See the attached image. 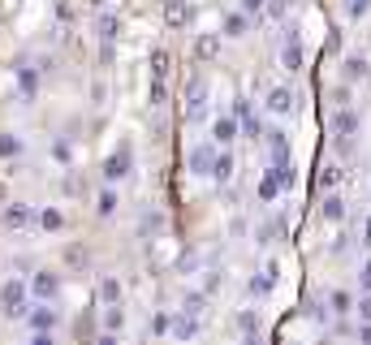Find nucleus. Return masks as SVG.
Masks as SVG:
<instances>
[{"label":"nucleus","instance_id":"obj_1","mask_svg":"<svg viewBox=\"0 0 371 345\" xmlns=\"http://www.w3.org/2000/svg\"><path fill=\"white\" fill-rule=\"evenodd\" d=\"M207 117V78L190 74L186 82V121H203Z\"/></svg>","mask_w":371,"mask_h":345},{"label":"nucleus","instance_id":"obj_2","mask_svg":"<svg viewBox=\"0 0 371 345\" xmlns=\"http://www.w3.org/2000/svg\"><path fill=\"white\" fill-rule=\"evenodd\" d=\"M0 311H5L9 320H22L26 315V281L13 276V281L0 285Z\"/></svg>","mask_w":371,"mask_h":345},{"label":"nucleus","instance_id":"obj_3","mask_svg":"<svg viewBox=\"0 0 371 345\" xmlns=\"http://www.w3.org/2000/svg\"><path fill=\"white\" fill-rule=\"evenodd\" d=\"M56 289H61L56 272H35V276H30V285H26V293H35L39 302H52V298H56Z\"/></svg>","mask_w":371,"mask_h":345},{"label":"nucleus","instance_id":"obj_4","mask_svg":"<svg viewBox=\"0 0 371 345\" xmlns=\"http://www.w3.org/2000/svg\"><path fill=\"white\" fill-rule=\"evenodd\" d=\"M26 320H30V328H35V333H52V328L61 324V315H56L52 302H39L35 311H26Z\"/></svg>","mask_w":371,"mask_h":345},{"label":"nucleus","instance_id":"obj_5","mask_svg":"<svg viewBox=\"0 0 371 345\" xmlns=\"http://www.w3.org/2000/svg\"><path fill=\"white\" fill-rule=\"evenodd\" d=\"M125 173H130V147H121L117 156H108V160H104V182H108V186H112V182H121Z\"/></svg>","mask_w":371,"mask_h":345},{"label":"nucleus","instance_id":"obj_6","mask_svg":"<svg viewBox=\"0 0 371 345\" xmlns=\"http://www.w3.org/2000/svg\"><path fill=\"white\" fill-rule=\"evenodd\" d=\"M212 160H216V147H195V151H190V173H195V177H212Z\"/></svg>","mask_w":371,"mask_h":345},{"label":"nucleus","instance_id":"obj_7","mask_svg":"<svg viewBox=\"0 0 371 345\" xmlns=\"http://www.w3.org/2000/svg\"><path fill=\"white\" fill-rule=\"evenodd\" d=\"M281 65H285L289 74L302 70V39H298V30H289V39H285V48H281Z\"/></svg>","mask_w":371,"mask_h":345},{"label":"nucleus","instance_id":"obj_8","mask_svg":"<svg viewBox=\"0 0 371 345\" xmlns=\"http://www.w3.org/2000/svg\"><path fill=\"white\" fill-rule=\"evenodd\" d=\"M190 18H195V9H190L186 0H165V22H169L173 30H182Z\"/></svg>","mask_w":371,"mask_h":345},{"label":"nucleus","instance_id":"obj_9","mask_svg":"<svg viewBox=\"0 0 371 345\" xmlns=\"http://www.w3.org/2000/svg\"><path fill=\"white\" fill-rule=\"evenodd\" d=\"M354 129H359L354 108H337V112H332V138H354Z\"/></svg>","mask_w":371,"mask_h":345},{"label":"nucleus","instance_id":"obj_10","mask_svg":"<svg viewBox=\"0 0 371 345\" xmlns=\"http://www.w3.org/2000/svg\"><path fill=\"white\" fill-rule=\"evenodd\" d=\"M169 333L177 341H190V337L199 333V315H186V311H182V315H169Z\"/></svg>","mask_w":371,"mask_h":345},{"label":"nucleus","instance_id":"obj_11","mask_svg":"<svg viewBox=\"0 0 371 345\" xmlns=\"http://www.w3.org/2000/svg\"><path fill=\"white\" fill-rule=\"evenodd\" d=\"M268 112H277V117L294 112V91H289V87H272L268 91Z\"/></svg>","mask_w":371,"mask_h":345},{"label":"nucleus","instance_id":"obj_12","mask_svg":"<svg viewBox=\"0 0 371 345\" xmlns=\"http://www.w3.org/2000/svg\"><path fill=\"white\" fill-rule=\"evenodd\" d=\"M0 220H5V229H26L30 220H35V211H30L26 203H9V207H5V216H0Z\"/></svg>","mask_w":371,"mask_h":345},{"label":"nucleus","instance_id":"obj_13","mask_svg":"<svg viewBox=\"0 0 371 345\" xmlns=\"http://www.w3.org/2000/svg\"><path fill=\"white\" fill-rule=\"evenodd\" d=\"M272 285H277V264H268V272H259V276H255V281H251L246 289H251V298H268V293H272Z\"/></svg>","mask_w":371,"mask_h":345},{"label":"nucleus","instance_id":"obj_14","mask_svg":"<svg viewBox=\"0 0 371 345\" xmlns=\"http://www.w3.org/2000/svg\"><path fill=\"white\" fill-rule=\"evenodd\" d=\"M268 156H272V169H277V164H289V138L277 134V129L268 134Z\"/></svg>","mask_w":371,"mask_h":345},{"label":"nucleus","instance_id":"obj_15","mask_svg":"<svg viewBox=\"0 0 371 345\" xmlns=\"http://www.w3.org/2000/svg\"><path fill=\"white\" fill-rule=\"evenodd\" d=\"M212 138H216L220 147H229V143L237 138V121H233V117H216V121H212Z\"/></svg>","mask_w":371,"mask_h":345},{"label":"nucleus","instance_id":"obj_16","mask_svg":"<svg viewBox=\"0 0 371 345\" xmlns=\"http://www.w3.org/2000/svg\"><path fill=\"white\" fill-rule=\"evenodd\" d=\"M100 302L104 306H121V281L117 276H100Z\"/></svg>","mask_w":371,"mask_h":345},{"label":"nucleus","instance_id":"obj_17","mask_svg":"<svg viewBox=\"0 0 371 345\" xmlns=\"http://www.w3.org/2000/svg\"><path fill=\"white\" fill-rule=\"evenodd\" d=\"M95 30H100V39H104V43H112V39L121 35V18H117V13H100V22H95Z\"/></svg>","mask_w":371,"mask_h":345},{"label":"nucleus","instance_id":"obj_18","mask_svg":"<svg viewBox=\"0 0 371 345\" xmlns=\"http://www.w3.org/2000/svg\"><path fill=\"white\" fill-rule=\"evenodd\" d=\"M35 224L43 229V233H56V229L65 224V216H61L56 207H43V211H35Z\"/></svg>","mask_w":371,"mask_h":345},{"label":"nucleus","instance_id":"obj_19","mask_svg":"<svg viewBox=\"0 0 371 345\" xmlns=\"http://www.w3.org/2000/svg\"><path fill=\"white\" fill-rule=\"evenodd\" d=\"M212 177H216L220 186L233 177V156H229V151H216V160H212Z\"/></svg>","mask_w":371,"mask_h":345},{"label":"nucleus","instance_id":"obj_20","mask_svg":"<svg viewBox=\"0 0 371 345\" xmlns=\"http://www.w3.org/2000/svg\"><path fill=\"white\" fill-rule=\"evenodd\" d=\"M195 52H199L203 61H216V56H220V39H216V35H199Z\"/></svg>","mask_w":371,"mask_h":345},{"label":"nucleus","instance_id":"obj_21","mask_svg":"<svg viewBox=\"0 0 371 345\" xmlns=\"http://www.w3.org/2000/svg\"><path fill=\"white\" fill-rule=\"evenodd\" d=\"M337 186H341V169H337V164H324V169H319V190H337Z\"/></svg>","mask_w":371,"mask_h":345},{"label":"nucleus","instance_id":"obj_22","mask_svg":"<svg viewBox=\"0 0 371 345\" xmlns=\"http://www.w3.org/2000/svg\"><path fill=\"white\" fill-rule=\"evenodd\" d=\"M319 216H324V220H341V216H346V203L337 199V194H324V207H319Z\"/></svg>","mask_w":371,"mask_h":345},{"label":"nucleus","instance_id":"obj_23","mask_svg":"<svg viewBox=\"0 0 371 345\" xmlns=\"http://www.w3.org/2000/svg\"><path fill=\"white\" fill-rule=\"evenodd\" d=\"M220 26H224V35H233V39H237V35H246V26H251V22L242 18V13H224V22H220Z\"/></svg>","mask_w":371,"mask_h":345},{"label":"nucleus","instance_id":"obj_24","mask_svg":"<svg viewBox=\"0 0 371 345\" xmlns=\"http://www.w3.org/2000/svg\"><path fill=\"white\" fill-rule=\"evenodd\" d=\"M22 156V138L18 134H0V160H13Z\"/></svg>","mask_w":371,"mask_h":345},{"label":"nucleus","instance_id":"obj_25","mask_svg":"<svg viewBox=\"0 0 371 345\" xmlns=\"http://www.w3.org/2000/svg\"><path fill=\"white\" fill-rule=\"evenodd\" d=\"M121 324H125L121 306H104V333H112V337H117V333H121Z\"/></svg>","mask_w":371,"mask_h":345},{"label":"nucleus","instance_id":"obj_26","mask_svg":"<svg viewBox=\"0 0 371 345\" xmlns=\"http://www.w3.org/2000/svg\"><path fill=\"white\" fill-rule=\"evenodd\" d=\"M151 78H160V82L169 78V52H165V48H156V52H151Z\"/></svg>","mask_w":371,"mask_h":345},{"label":"nucleus","instance_id":"obj_27","mask_svg":"<svg viewBox=\"0 0 371 345\" xmlns=\"http://www.w3.org/2000/svg\"><path fill=\"white\" fill-rule=\"evenodd\" d=\"M237 328L246 337H259V315H255V311H237Z\"/></svg>","mask_w":371,"mask_h":345},{"label":"nucleus","instance_id":"obj_28","mask_svg":"<svg viewBox=\"0 0 371 345\" xmlns=\"http://www.w3.org/2000/svg\"><path fill=\"white\" fill-rule=\"evenodd\" d=\"M35 87H39V70H30V65H26V70L18 74V91L22 95H35Z\"/></svg>","mask_w":371,"mask_h":345},{"label":"nucleus","instance_id":"obj_29","mask_svg":"<svg viewBox=\"0 0 371 345\" xmlns=\"http://www.w3.org/2000/svg\"><path fill=\"white\" fill-rule=\"evenodd\" d=\"M165 100H169V87L160 78H151V91H147V104L151 108H165Z\"/></svg>","mask_w":371,"mask_h":345},{"label":"nucleus","instance_id":"obj_30","mask_svg":"<svg viewBox=\"0 0 371 345\" xmlns=\"http://www.w3.org/2000/svg\"><path fill=\"white\" fill-rule=\"evenodd\" d=\"M277 194H281V190H277V182H272V169H268V173H264V182H259V199H264V203H272Z\"/></svg>","mask_w":371,"mask_h":345},{"label":"nucleus","instance_id":"obj_31","mask_svg":"<svg viewBox=\"0 0 371 345\" xmlns=\"http://www.w3.org/2000/svg\"><path fill=\"white\" fill-rule=\"evenodd\" d=\"M363 74H367V61L363 56H350L346 61V78H363Z\"/></svg>","mask_w":371,"mask_h":345},{"label":"nucleus","instance_id":"obj_32","mask_svg":"<svg viewBox=\"0 0 371 345\" xmlns=\"http://www.w3.org/2000/svg\"><path fill=\"white\" fill-rule=\"evenodd\" d=\"M264 13H268V18H285V13H289V0H268Z\"/></svg>","mask_w":371,"mask_h":345},{"label":"nucleus","instance_id":"obj_33","mask_svg":"<svg viewBox=\"0 0 371 345\" xmlns=\"http://www.w3.org/2000/svg\"><path fill=\"white\" fill-rule=\"evenodd\" d=\"M268 0H242V18H259Z\"/></svg>","mask_w":371,"mask_h":345},{"label":"nucleus","instance_id":"obj_34","mask_svg":"<svg viewBox=\"0 0 371 345\" xmlns=\"http://www.w3.org/2000/svg\"><path fill=\"white\" fill-rule=\"evenodd\" d=\"M112 211H117V194L104 190V194H100V216H112Z\"/></svg>","mask_w":371,"mask_h":345},{"label":"nucleus","instance_id":"obj_35","mask_svg":"<svg viewBox=\"0 0 371 345\" xmlns=\"http://www.w3.org/2000/svg\"><path fill=\"white\" fill-rule=\"evenodd\" d=\"M367 9H371V0H346V13H350V18H363Z\"/></svg>","mask_w":371,"mask_h":345},{"label":"nucleus","instance_id":"obj_36","mask_svg":"<svg viewBox=\"0 0 371 345\" xmlns=\"http://www.w3.org/2000/svg\"><path fill=\"white\" fill-rule=\"evenodd\" d=\"M359 320L371 324V293H363V298H359Z\"/></svg>","mask_w":371,"mask_h":345},{"label":"nucleus","instance_id":"obj_37","mask_svg":"<svg viewBox=\"0 0 371 345\" xmlns=\"http://www.w3.org/2000/svg\"><path fill=\"white\" fill-rule=\"evenodd\" d=\"M151 333H156V337L169 333V315H151Z\"/></svg>","mask_w":371,"mask_h":345},{"label":"nucleus","instance_id":"obj_38","mask_svg":"<svg viewBox=\"0 0 371 345\" xmlns=\"http://www.w3.org/2000/svg\"><path fill=\"white\" fill-rule=\"evenodd\" d=\"M359 285H363V293H371V259H367V268L359 272Z\"/></svg>","mask_w":371,"mask_h":345},{"label":"nucleus","instance_id":"obj_39","mask_svg":"<svg viewBox=\"0 0 371 345\" xmlns=\"http://www.w3.org/2000/svg\"><path fill=\"white\" fill-rule=\"evenodd\" d=\"M332 306L337 311H350V293H332Z\"/></svg>","mask_w":371,"mask_h":345},{"label":"nucleus","instance_id":"obj_40","mask_svg":"<svg viewBox=\"0 0 371 345\" xmlns=\"http://www.w3.org/2000/svg\"><path fill=\"white\" fill-rule=\"evenodd\" d=\"M332 143H337V151H341V156H350V151H354V138H332Z\"/></svg>","mask_w":371,"mask_h":345},{"label":"nucleus","instance_id":"obj_41","mask_svg":"<svg viewBox=\"0 0 371 345\" xmlns=\"http://www.w3.org/2000/svg\"><path fill=\"white\" fill-rule=\"evenodd\" d=\"M30 345H56V341H52V333H35V337H30Z\"/></svg>","mask_w":371,"mask_h":345},{"label":"nucleus","instance_id":"obj_42","mask_svg":"<svg viewBox=\"0 0 371 345\" xmlns=\"http://www.w3.org/2000/svg\"><path fill=\"white\" fill-rule=\"evenodd\" d=\"M359 341H363V345H371V324H359Z\"/></svg>","mask_w":371,"mask_h":345},{"label":"nucleus","instance_id":"obj_43","mask_svg":"<svg viewBox=\"0 0 371 345\" xmlns=\"http://www.w3.org/2000/svg\"><path fill=\"white\" fill-rule=\"evenodd\" d=\"M363 246L371 251V216H367V224H363Z\"/></svg>","mask_w":371,"mask_h":345},{"label":"nucleus","instance_id":"obj_44","mask_svg":"<svg viewBox=\"0 0 371 345\" xmlns=\"http://www.w3.org/2000/svg\"><path fill=\"white\" fill-rule=\"evenodd\" d=\"M95 345H117V337H112V333H104V337L95 341Z\"/></svg>","mask_w":371,"mask_h":345},{"label":"nucleus","instance_id":"obj_45","mask_svg":"<svg viewBox=\"0 0 371 345\" xmlns=\"http://www.w3.org/2000/svg\"><path fill=\"white\" fill-rule=\"evenodd\" d=\"M242 345H264V341H259V337H246V341H242Z\"/></svg>","mask_w":371,"mask_h":345},{"label":"nucleus","instance_id":"obj_46","mask_svg":"<svg viewBox=\"0 0 371 345\" xmlns=\"http://www.w3.org/2000/svg\"><path fill=\"white\" fill-rule=\"evenodd\" d=\"M91 5H104V0H91Z\"/></svg>","mask_w":371,"mask_h":345}]
</instances>
